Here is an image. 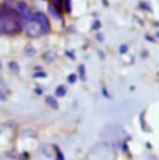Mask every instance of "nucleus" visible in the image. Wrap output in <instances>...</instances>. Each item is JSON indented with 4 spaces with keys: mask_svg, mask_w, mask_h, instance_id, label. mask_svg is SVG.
Returning <instances> with one entry per match:
<instances>
[{
    "mask_svg": "<svg viewBox=\"0 0 159 160\" xmlns=\"http://www.w3.org/2000/svg\"><path fill=\"white\" fill-rule=\"evenodd\" d=\"M24 23L25 20L16 8L0 5V36H17L24 33Z\"/></svg>",
    "mask_w": 159,
    "mask_h": 160,
    "instance_id": "f257e3e1",
    "label": "nucleus"
},
{
    "mask_svg": "<svg viewBox=\"0 0 159 160\" xmlns=\"http://www.w3.org/2000/svg\"><path fill=\"white\" fill-rule=\"evenodd\" d=\"M24 34H25V36H28V38H31V39L44 36L42 28L39 27V23H38V22H36L33 17L24 23Z\"/></svg>",
    "mask_w": 159,
    "mask_h": 160,
    "instance_id": "f03ea898",
    "label": "nucleus"
},
{
    "mask_svg": "<svg viewBox=\"0 0 159 160\" xmlns=\"http://www.w3.org/2000/svg\"><path fill=\"white\" fill-rule=\"evenodd\" d=\"M33 19H34V20L39 23V27L42 28L44 36L52 33V20H50V17H49L45 12H42V11H34V12H33Z\"/></svg>",
    "mask_w": 159,
    "mask_h": 160,
    "instance_id": "7ed1b4c3",
    "label": "nucleus"
},
{
    "mask_svg": "<svg viewBox=\"0 0 159 160\" xmlns=\"http://www.w3.org/2000/svg\"><path fill=\"white\" fill-rule=\"evenodd\" d=\"M16 9H17V12L22 16V19L27 22V20H30L31 17H33V8L25 2V0H17V3H16Z\"/></svg>",
    "mask_w": 159,
    "mask_h": 160,
    "instance_id": "20e7f679",
    "label": "nucleus"
},
{
    "mask_svg": "<svg viewBox=\"0 0 159 160\" xmlns=\"http://www.w3.org/2000/svg\"><path fill=\"white\" fill-rule=\"evenodd\" d=\"M49 12L52 14L55 19H59V20H62V19H64V12H62V11H59L58 8H55L52 3H49Z\"/></svg>",
    "mask_w": 159,
    "mask_h": 160,
    "instance_id": "39448f33",
    "label": "nucleus"
},
{
    "mask_svg": "<svg viewBox=\"0 0 159 160\" xmlns=\"http://www.w3.org/2000/svg\"><path fill=\"white\" fill-rule=\"evenodd\" d=\"M45 103H47V106L52 107V109H58L59 107V103H58V100H56L55 95H47L45 97Z\"/></svg>",
    "mask_w": 159,
    "mask_h": 160,
    "instance_id": "423d86ee",
    "label": "nucleus"
},
{
    "mask_svg": "<svg viewBox=\"0 0 159 160\" xmlns=\"http://www.w3.org/2000/svg\"><path fill=\"white\" fill-rule=\"evenodd\" d=\"M61 8H62V12H64V14L72 12V0H62Z\"/></svg>",
    "mask_w": 159,
    "mask_h": 160,
    "instance_id": "0eeeda50",
    "label": "nucleus"
},
{
    "mask_svg": "<svg viewBox=\"0 0 159 160\" xmlns=\"http://www.w3.org/2000/svg\"><path fill=\"white\" fill-rule=\"evenodd\" d=\"M8 67H9V70H11L13 73H16V75L20 72V67H19V64H17L16 61H9V62H8Z\"/></svg>",
    "mask_w": 159,
    "mask_h": 160,
    "instance_id": "6e6552de",
    "label": "nucleus"
},
{
    "mask_svg": "<svg viewBox=\"0 0 159 160\" xmlns=\"http://www.w3.org/2000/svg\"><path fill=\"white\" fill-rule=\"evenodd\" d=\"M67 93V89H66V86H58L56 87V90H55V97L56 98H59V97H64Z\"/></svg>",
    "mask_w": 159,
    "mask_h": 160,
    "instance_id": "1a4fd4ad",
    "label": "nucleus"
},
{
    "mask_svg": "<svg viewBox=\"0 0 159 160\" xmlns=\"http://www.w3.org/2000/svg\"><path fill=\"white\" fill-rule=\"evenodd\" d=\"M53 149H55V160H66L64 157V152L58 148V146H53Z\"/></svg>",
    "mask_w": 159,
    "mask_h": 160,
    "instance_id": "9d476101",
    "label": "nucleus"
},
{
    "mask_svg": "<svg viewBox=\"0 0 159 160\" xmlns=\"http://www.w3.org/2000/svg\"><path fill=\"white\" fill-rule=\"evenodd\" d=\"M33 76H34V78H45V76H47V73H45V72H42V68H41V67H36V68H34Z\"/></svg>",
    "mask_w": 159,
    "mask_h": 160,
    "instance_id": "9b49d317",
    "label": "nucleus"
},
{
    "mask_svg": "<svg viewBox=\"0 0 159 160\" xmlns=\"http://www.w3.org/2000/svg\"><path fill=\"white\" fill-rule=\"evenodd\" d=\"M77 79H78L77 73H70V75L67 76V82H69V84H75V82H77Z\"/></svg>",
    "mask_w": 159,
    "mask_h": 160,
    "instance_id": "f8f14e48",
    "label": "nucleus"
},
{
    "mask_svg": "<svg viewBox=\"0 0 159 160\" xmlns=\"http://www.w3.org/2000/svg\"><path fill=\"white\" fill-rule=\"evenodd\" d=\"M78 73H80V78H81V79L86 78V68H84V65H80V67H78Z\"/></svg>",
    "mask_w": 159,
    "mask_h": 160,
    "instance_id": "ddd939ff",
    "label": "nucleus"
},
{
    "mask_svg": "<svg viewBox=\"0 0 159 160\" xmlns=\"http://www.w3.org/2000/svg\"><path fill=\"white\" fill-rule=\"evenodd\" d=\"M2 3H3V5H8V6H11V8H16L17 0H2Z\"/></svg>",
    "mask_w": 159,
    "mask_h": 160,
    "instance_id": "4468645a",
    "label": "nucleus"
},
{
    "mask_svg": "<svg viewBox=\"0 0 159 160\" xmlns=\"http://www.w3.org/2000/svg\"><path fill=\"white\" fill-rule=\"evenodd\" d=\"M55 52H49V53H44L42 54V59H44V61H52V58H50V56H55Z\"/></svg>",
    "mask_w": 159,
    "mask_h": 160,
    "instance_id": "2eb2a0df",
    "label": "nucleus"
},
{
    "mask_svg": "<svg viewBox=\"0 0 159 160\" xmlns=\"http://www.w3.org/2000/svg\"><path fill=\"white\" fill-rule=\"evenodd\" d=\"M139 6H142V9H147V11H151V8H150V5H148V3H145V2H140V3H139Z\"/></svg>",
    "mask_w": 159,
    "mask_h": 160,
    "instance_id": "dca6fc26",
    "label": "nucleus"
},
{
    "mask_svg": "<svg viewBox=\"0 0 159 160\" xmlns=\"http://www.w3.org/2000/svg\"><path fill=\"white\" fill-rule=\"evenodd\" d=\"M119 52H120L122 54L126 53V52H128V45H126V44H122V45H120V48H119Z\"/></svg>",
    "mask_w": 159,
    "mask_h": 160,
    "instance_id": "f3484780",
    "label": "nucleus"
},
{
    "mask_svg": "<svg viewBox=\"0 0 159 160\" xmlns=\"http://www.w3.org/2000/svg\"><path fill=\"white\" fill-rule=\"evenodd\" d=\"M92 28L95 30V28H100V20H95L94 23H92Z\"/></svg>",
    "mask_w": 159,
    "mask_h": 160,
    "instance_id": "a211bd4d",
    "label": "nucleus"
},
{
    "mask_svg": "<svg viewBox=\"0 0 159 160\" xmlns=\"http://www.w3.org/2000/svg\"><path fill=\"white\" fill-rule=\"evenodd\" d=\"M102 92H103V97H105V98H111V95H109V92L106 90L105 87H103V90H102Z\"/></svg>",
    "mask_w": 159,
    "mask_h": 160,
    "instance_id": "6ab92c4d",
    "label": "nucleus"
},
{
    "mask_svg": "<svg viewBox=\"0 0 159 160\" xmlns=\"http://www.w3.org/2000/svg\"><path fill=\"white\" fill-rule=\"evenodd\" d=\"M66 54L69 56V59H72V61L75 59V53H70V52H66Z\"/></svg>",
    "mask_w": 159,
    "mask_h": 160,
    "instance_id": "aec40b11",
    "label": "nucleus"
},
{
    "mask_svg": "<svg viewBox=\"0 0 159 160\" xmlns=\"http://www.w3.org/2000/svg\"><path fill=\"white\" fill-rule=\"evenodd\" d=\"M27 53H30V54H34L36 53V50H33V48H30V47H27V50H25Z\"/></svg>",
    "mask_w": 159,
    "mask_h": 160,
    "instance_id": "412c9836",
    "label": "nucleus"
},
{
    "mask_svg": "<svg viewBox=\"0 0 159 160\" xmlns=\"http://www.w3.org/2000/svg\"><path fill=\"white\" fill-rule=\"evenodd\" d=\"M0 100H2V101H3V100H5V95H3V93H2V92H0Z\"/></svg>",
    "mask_w": 159,
    "mask_h": 160,
    "instance_id": "4be33fe9",
    "label": "nucleus"
},
{
    "mask_svg": "<svg viewBox=\"0 0 159 160\" xmlns=\"http://www.w3.org/2000/svg\"><path fill=\"white\" fill-rule=\"evenodd\" d=\"M156 38H158V39H159V31H158V33H156Z\"/></svg>",
    "mask_w": 159,
    "mask_h": 160,
    "instance_id": "5701e85b",
    "label": "nucleus"
},
{
    "mask_svg": "<svg viewBox=\"0 0 159 160\" xmlns=\"http://www.w3.org/2000/svg\"><path fill=\"white\" fill-rule=\"evenodd\" d=\"M45 2H47V0H45Z\"/></svg>",
    "mask_w": 159,
    "mask_h": 160,
    "instance_id": "b1692460",
    "label": "nucleus"
}]
</instances>
